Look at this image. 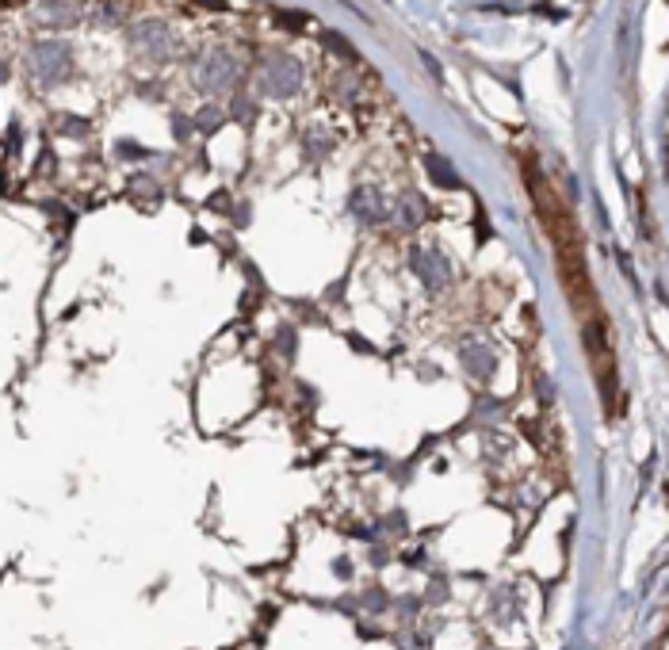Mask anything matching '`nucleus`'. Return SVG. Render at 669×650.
Masks as SVG:
<instances>
[{
  "mask_svg": "<svg viewBox=\"0 0 669 650\" xmlns=\"http://www.w3.org/2000/svg\"><path fill=\"white\" fill-rule=\"evenodd\" d=\"M303 81V69L295 58H272L268 69H264V92H272V96H291L295 88Z\"/></svg>",
  "mask_w": 669,
  "mask_h": 650,
  "instance_id": "nucleus-5",
  "label": "nucleus"
},
{
  "mask_svg": "<svg viewBox=\"0 0 669 650\" xmlns=\"http://www.w3.org/2000/svg\"><path fill=\"white\" fill-rule=\"evenodd\" d=\"M398 218H402L406 230H413V226H421V222L429 218V207H425L417 195H402V199H398Z\"/></svg>",
  "mask_w": 669,
  "mask_h": 650,
  "instance_id": "nucleus-9",
  "label": "nucleus"
},
{
  "mask_svg": "<svg viewBox=\"0 0 669 650\" xmlns=\"http://www.w3.org/2000/svg\"><path fill=\"white\" fill-rule=\"evenodd\" d=\"M130 43H134V50H138L142 58H150V62H165V58L173 54L169 27H165V23H157V20L138 23V27L130 31Z\"/></svg>",
  "mask_w": 669,
  "mask_h": 650,
  "instance_id": "nucleus-4",
  "label": "nucleus"
},
{
  "mask_svg": "<svg viewBox=\"0 0 669 650\" xmlns=\"http://www.w3.org/2000/svg\"><path fill=\"white\" fill-rule=\"evenodd\" d=\"M413 272L421 276V283H429L432 291L448 287V280H452V264L444 260L440 249H417L413 253Z\"/></svg>",
  "mask_w": 669,
  "mask_h": 650,
  "instance_id": "nucleus-6",
  "label": "nucleus"
},
{
  "mask_svg": "<svg viewBox=\"0 0 669 650\" xmlns=\"http://www.w3.org/2000/svg\"><path fill=\"white\" fill-rule=\"evenodd\" d=\"M459 360H463V368L471 371L475 379H490L494 375V348L486 345V341H467V345L459 348Z\"/></svg>",
  "mask_w": 669,
  "mask_h": 650,
  "instance_id": "nucleus-7",
  "label": "nucleus"
},
{
  "mask_svg": "<svg viewBox=\"0 0 669 650\" xmlns=\"http://www.w3.org/2000/svg\"><path fill=\"white\" fill-rule=\"evenodd\" d=\"M352 211L364 218V222H383L387 218V203H383V195L375 192V188H360V192L352 195Z\"/></svg>",
  "mask_w": 669,
  "mask_h": 650,
  "instance_id": "nucleus-8",
  "label": "nucleus"
},
{
  "mask_svg": "<svg viewBox=\"0 0 669 650\" xmlns=\"http://www.w3.org/2000/svg\"><path fill=\"white\" fill-rule=\"evenodd\" d=\"M27 69L39 85H62L73 73V50L62 39H43L27 50Z\"/></svg>",
  "mask_w": 669,
  "mask_h": 650,
  "instance_id": "nucleus-2",
  "label": "nucleus"
},
{
  "mask_svg": "<svg viewBox=\"0 0 669 650\" xmlns=\"http://www.w3.org/2000/svg\"><path fill=\"white\" fill-rule=\"evenodd\" d=\"M524 176H528V192H532V203L540 211L547 234L555 241L559 253H582V238H578V226H574V215L566 211V203L559 199V192L543 180V173L536 169V161H524Z\"/></svg>",
  "mask_w": 669,
  "mask_h": 650,
  "instance_id": "nucleus-1",
  "label": "nucleus"
},
{
  "mask_svg": "<svg viewBox=\"0 0 669 650\" xmlns=\"http://www.w3.org/2000/svg\"><path fill=\"white\" fill-rule=\"evenodd\" d=\"M425 169H429V176L436 180V184H444V188H459V176L448 169V161H444V157H429V161H425Z\"/></svg>",
  "mask_w": 669,
  "mask_h": 650,
  "instance_id": "nucleus-10",
  "label": "nucleus"
},
{
  "mask_svg": "<svg viewBox=\"0 0 669 650\" xmlns=\"http://www.w3.org/2000/svg\"><path fill=\"white\" fill-rule=\"evenodd\" d=\"M195 81H199L203 92H226V88L238 81V58L230 50H222V46L207 50L199 58V65H195Z\"/></svg>",
  "mask_w": 669,
  "mask_h": 650,
  "instance_id": "nucleus-3",
  "label": "nucleus"
},
{
  "mask_svg": "<svg viewBox=\"0 0 669 650\" xmlns=\"http://www.w3.org/2000/svg\"><path fill=\"white\" fill-rule=\"evenodd\" d=\"M39 16L50 23H73L77 20V4H39Z\"/></svg>",
  "mask_w": 669,
  "mask_h": 650,
  "instance_id": "nucleus-11",
  "label": "nucleus"
}]
</instances>
